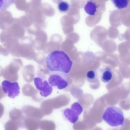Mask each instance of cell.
I'll return each mask as SVG.
<instances>
[{"mask_svg": "<svg viewBox=\"0 0 130 130\" xmlns=\"http://www.w3.org/2000/svg\"><path fill=\"white\" fill-rule=\"evenodd\" d=\"M15 1V0H0V12L6 11Z\"/></svg>", "mask_w": 130, "mask_h": 130, "instance_id": "cell-12", "label": "cell"}, {"mask_svg": "<svg viewBox=\"0 0 130 130\" xmlns=\"http://www.w3.org/2000/svg\"><path fill=\"white\" fill-rule=\"evenodd\" d=\"M71 8L70 4L67 1L62 0L58 4V9L59 12L62 13L67 12Z\"/></svg>", "mask_w": 130, "mask_h": 130, "instance_id": "cell-11", "label": "cell"}, {"mask_svg": "<svg viewBox=\"0 0 130 130\" xmlns=\"http://www.w3.org/2000/svg\"><path fill=\"white\" fill-rule=\"evenodd\" d=\"M98 9L97 4L92 1H88L84 7L85 12L90 16H94Z\"/></svg>", "mask_w": 130, "mask_h": 130, "instance_id": "cell-8", "label": "cell"}, {"mask_svg": "<svg viewBox=\"0 0 130 130\" xmlns=\"http://www.w3.org/2000/svg\"><path fill=\"white\" fill-rule=\"evenodd\" d=\"M45 65L51 72H60L68 73L73 66V61L64 52L55 51L48 54L45 59Z\"/></svg>", "mask_w": 130, "mask_h": 130, "instance_id": "cell-1", "label": "cell"}, {"mask_svg": "<svg viewBox=\"0 0 130 130\" xmlns=\"http://www.w3.org/2000/svg\"><path fill=\"white\" fill-rule=\"evenodd\" d=\"M34 82L36 89L40 91L41 96L47 97L52 93L53 88L47 80L40 77H36L34 78Z\"/></svg>", "mask_w": 130, "mask_h": 130, "instance_id": "cell-6", "label": "cell"}, {"mask_svg": "<svg viewBox=\"0 0 130 130\" xmlns=\"http://www.w3.org/2000/svg\"><path fill=\"white\" fill-rule=\"evenodd\" d=\"M70 78L67 73L60 72H52L49 75L48 83L52 87L59 90L67 88L70 83Z\"/></svg>", "mask_w": 130, "mask_h": 130, "instance_id": "cell-3", "label": "cell"}, {"mask_svg": "<svg viewBox=\"0 0 130 130\" xmlns=\"http://www.w3.org/2000/svg\"><path fill=\"white\" fill-rule=\"evenodd\" d=\"M86 76L87 81L90 83H94L99 80V73L95 70H91L88 71Z\"/></svg>", "mask_w": 130, "mask_h": 130, "instance_id": "cell-9", "label": "cell"}, {"mask_svg": "<svg viewBox=\"0 0 130 130\" xmlns=\"http://www.w3.org/2000/svg\"><path fill=\"white\" fill-rule=\"evenodd\" d=\"M111 1L117 9L122 10L128 7L130 0H111Z\"/></svg>", "mask_w": 130, "mask_h": 130, "instance_id": "cell-10", "label": "cell"}, {"mask_svg": "<svg viewBox=\"0 0 130 130\" xmlns=\"http://www.w3.org/2000/svg\"><path fill=\"white\" fill-rule=\"evenodd\" d=\"M102 119L106 124L112 127L122 125L125 121L122 110L115 106H111L106 108L103 112Z\"/></svg>", "mask_w": 130, "mask_h": 130, "instance_id": "cell-2", "label": "cell"}, {"mask_svg": "<svg viewBox=\"0 0 130 130\" xmlns=\"http://www.w3.org/2000/svg\"><path fill=\"white\" fill-rule=\"evenodd\" d=\"M99 76L102 82L108 83L111 82L113 77V72L109 67L103 68L100 70Z\"/></svg>", "mask_w": 130, "mask_h": 130, "instance_id": "cell-7", "label": "cell"}, {"mask_svg": "<svg viewBox=\"0 0 130 130\" xmlns=\"http://www.w3.org/2000/svg\"><path fill=\"white\" fill-rule=\"evenodd\" d=\"M83 111L81 105L78 102H75L71 105L70 108H67L63 111L64 118L72 124L76 123L79 120V116Z\"/></svg>", "mask_w": 130, "mask_h": 130, "instance_id": "cell-4", "label": "cell"}, {"mask_svg": "<svg viewBox=\"0 0 130 130\" xmlns=\"http://www.w3.org/2000/svg\"><path fill=\"white\" fill-rule=\"evenodd\" d=\"M2 88L4 92L12 99H15L20 93V87L17 82L12 83L9 80H4L2 83Z\"/></svg>", "mask_w": 130, "mask_h": 130, "instance_id": "cell-5", "label": "cell"}]
</instances>
